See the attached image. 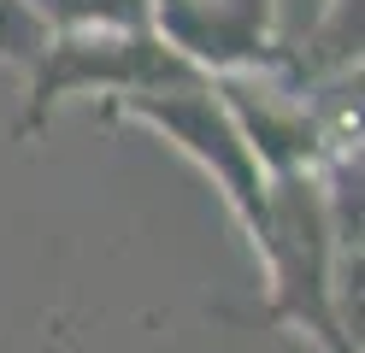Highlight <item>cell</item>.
Segmentation results:
<instances>
[{
  "mask_svg": "<svg viewBox=\"0 0 365 353\" xmlns=\"http://www.w3.org/2000/svg\"><path fill=\"white\" fill-rule=\"evenodd\" d=\"M341 242L324 171H283L265 188V242H259V271H265V324L294 329L318 353H359L341 329L336 312V277Z\"/></svg>",
  "mask_w": 365,
  "mask_h": 353,
  "instance_id": "obj_1",
  "label": "cell"
},
{
  "mask_svg": "<svg viewBox=\"0 0 365 353\" xmlns=\"http://www.w3.org/2000/svg\"><path fill=\"white\" fill-rule=\"evenodd\" d=\"M106 118H130V124H148L153 135H165L171 148L195 165V171H207L212 188L224 195L230 206V218L242 224V235L265 242V165L259 153L247 148V135L236 130V118L224 112L212 77H189V83H159V88H130V94H106L101 101Z\"/></svg>",
  "mask_w": 365,
  "mask_h": 353,
  "instance_id": "obj_2",
  "label": "cell"
},
{
  "mask_svg": "<svg viewBox=\"0 0 365 353\" xmlns=\"http://www.w3.org/2000/svg\"><path fill=\"white\" fill-rule=\"evenodd\" d=\"M200 71L171 53L148 30H53L48 47L24 71V112L18 135H36L65 101H106L130 88H159V83H189Z\"/></svg>",
  "mask_w": 365,
  "mask_h": 353,
  "instance_id": "obj_3",
  "label": "cell"
},
{
  "mask_svg": "<svg viewBox=\"0 0 365 353\" xmlns=\"http://www.w3.org/2000/svg\"><path fill=\"white\" fill-rule=\"evenodd\" d=\"M148 24L200 77L277 71L283 59L277 0H148Z\"/></svg>",
  "mask_w": 365,
  "mask_h": 353,
  "instance_id": "obj_4",
  "label": "cell"
},
{
  "mask_svg": "<svg viewBox=\"0 0 365 353\" xmlns=\"http://www.w3.org/2000/svg\"><path fill=\"white\" fill-rule=\"evenodd\" d=\"M212 88H218L224 112L236 118V130L247 135V148L259 153L265 177L318 171L330 159L318 101L301 94V88H289L277 71H230V77H212Z\"/></svg>",
  "mask_w": 365,
  "mask_h": 353,
  "instance_id": "obj_5",
  "label": "cell"
},
{
  "mask_svg": "<svg viewBox=\"0 0 365 353\" xmlns=\"http://www.w3.org/2000/svg\"><path fill=\"white\" fill-rule=\"evenodd\" d=\"M48 30H148V0H30Z\"/></svg>",
  "mask_w": 365,
  "mask_h": 353,
  "instance_id": "obj_6",
  "label": "cell"
},
{
  "mask_svg": "<svg viewBox=\"0 0 365 353\" xmlns=\"http://www.w3.org/2000/svg\"><path fill=\"white\" fill-rule=\"evenodd\" d=\"M48 24H41V12L30 6V0H0V65H18L30 71L36 53L48 47Z\"/></svg>",
  "mask_w": 365,
  "mask_h": 353,
  "instance_id": "obj_7",
  "label": "cell"
},
{
  "mask_svg": "<svg viewBox=\"0 0 365 353\" xmlns=\"http://www.w3.org/2000/svg\"><path fill=\"white\" fill-rule=\"evenodd\" d=\"M324 6H330V0H277V36H283V47L301 36V30H307V24L324 12Z\"/></svg>",
  "mask_w": 365,
  "mask_h": 353,
  "instance_id": "obj_8",
  "label": "cell"
}]
</instances>
